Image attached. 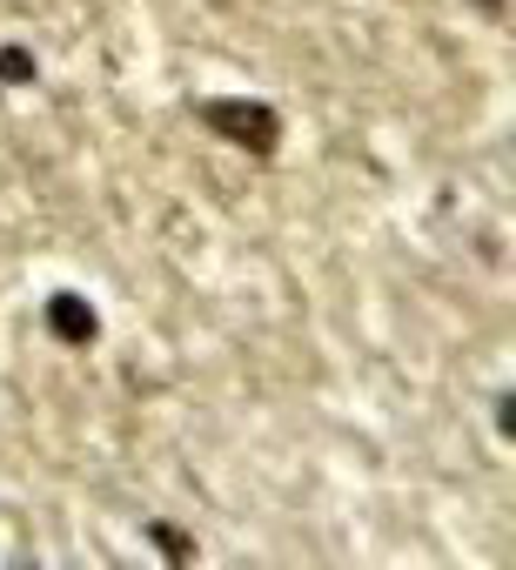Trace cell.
Wrapping results in <instances>:
<instances>
[{
	"mask_svg": "<svg viewBox=\"0 0 516 570\" xmlns=\"http://www.w3.org/2000/svg\"><path fill=\"white\" fill-rule=\"evenodd\" d=\"M195 121H208L221 141H235L255 161H269L282 148V115L255 95H208V101H195Z\"/></svg>",
	"mask_w": 516,
	"mask_h": 570,
	"instance_id": "cell-1",
	"label": "cell"
},
{
	"mask_svg": "<svg viewBox=\"0 0 516 570\" xmlns=\"http://www.w3.org/2000/svg\"><path fill=\"white\" fill-rule=\"evenodd\" d=\"M48 330H54L68 350H95V336H101V316H95V303H88V296H75V289H54V296H48Z\"/></svg>",
	"mask_w": 516,
	"mask_h": 570,
	"instance_id": "cell-2",
	"label": "cell"
},
{
	"mask_svg": "<svg viewBox=\"0 0 516 570\" xmlns=\"http://www.w3.org/2000/svg\"><path fill=\"white\" fill-rule=\"evenodd\" d=\"M34 55L28 48H0V81H14V88H34Z\"/></svg>",
	"mask_w": 516,
	"mask_h": 570,
	"instance_id": "cell-3",
	"label": "cell"
},
{
	"mask_svg": "<svg viewBox=\"0 0 516 570\" xmlns=\"http://www.w3.org/2000/svg\"><path fill=\"white\" fill-rule=\"evenodd\" d=\"M148 543H155V550H168V557H181V563L195 557V543H188L181 530H168V523H148Z\"/></svg>",
	"mask_w": 516,
	"mask_h": 570,
	"instance_id": "cell-4",
	"label": "cell"
},
{
	"mask_svg": "<svg viewBox=\"0 0 516 570\" xmlns=\"http://www.w3.org/2000/svg\"><path fill=\"white\" fill-rule=\"evenodd\" d=\"M476 8H483L489 21H509V0H476Z\"/></svg>",
	"mask_w": 516,
	"mask_h": 570,
	"instance_id": "cell-5",
	"label": "cell"
}]
</instances>
